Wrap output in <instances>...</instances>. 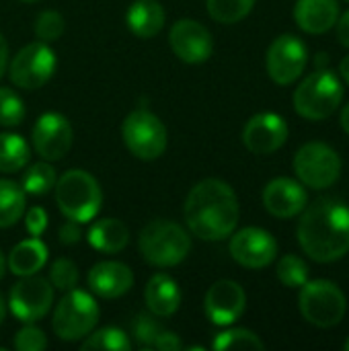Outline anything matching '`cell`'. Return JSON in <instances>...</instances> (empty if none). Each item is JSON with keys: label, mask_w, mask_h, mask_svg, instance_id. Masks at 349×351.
<instances>
[{"label": "cell", "mask_w": 349, "mask_h": 351, "mask_svg": "<svg viewBox=\"0 0 349 351\" xmlns=\"http://www.w3.org/2000/svg\"><path fill=\"white\" fill-rule=\"evenodd\" d=\"M298 243L317 263H333L349 253V206L335 197H321L300 212Z\"/></svg>", "instance_id": "obj_1"}, {"label": "cell", "mask_w": 349, "mask_h": 351, "mask_svg": "<svg viewBox=\"0 0 349 351\" xmlns=\"http://www.w3.org/2000/svg\"><path fill=\"white\" fill-rule=\"evenodd\" d=\"M187 228L202 241H224L239 224L234 189L220 179H204L191 187L183 206Z\"/></svg>", "instance_id": "obj_2"}, {"label": "cell", "mask_w": 349, "mask_h": 351, "mask_svg": "<svg viewBox=\"0 0 349 351\" xmlns=\"http://www.w3.org/2000/svg\"><path fill=\"white\" fill-rule=\"evenodd\" d=\"M56 204L60 212L78 224L91 222L101 206H103V191L97 179L80 169L66 171L56 181Z\"/></svg>", "instance_id": "obj_3"}, {"label": "cell", "mask_w": 349, "mask_h": 351, "mask_svg": "<svg viewBox=\"0 0 349 351\" xmlns=\"http://www.w3.org/2000/svg\"><path fill=\"white\" fill-rule=\"evenodd\" d=\"M344 101V84L329 70H315L294 90V109L309 121L331 117Z\"/></svg>", "instance_id": "obj_4"}, {"label": "cell", "mask_w": 349, "mask_h": 351, "mask_svg": "<svg viewBox=\"0 0 349 351\" xmlns=\"http://www.w3.org/2000/svg\"><path fill=\"white\" fill-rule=\"evenodd\" d=\"M138 247L144 261H148L150 265L173 267L189 255L191 239L177 222L154 220L140 232Z\"/></svg>", "instance_id": "obj_5"}, {"label": "cell", "mask_w": 349, "mask_h": 351, "mask_svg": "<svg viewBox=\"0 0 349 351\" xmlns=\"http://www.w3.org/2000/svg\"><path fill=\"white\" fill-rule=\"evenodd\" d=\"M298 308L306 323L329 329L344 321L348 300L337 284L329 280H309L300 286Z\"/></svg>", "instance_id": "obj_6"}, {"label": "cell", "mask_w": 349, "mask_h": 351, "mask_svg": "<svg viewBox=\"0 0 349 351\" xmlns=\"http://www.w3.org/2000/svg\"><path fill=\"white\" fill-rule=\"evenodd\" d=\"M99 323V304L84 290H68L58 302L51 319L53 333L62 341L84 339Z\"/></svg>", "instance_id": "obj_7"}, {"label": "cell", "mask_w": 349, "mask_h": 351, "mask_svg": "<svg viewBox=\"0 0 349 351\" xmlns=\"http://www.w3.org/2000/svg\"><path fill=\"white\" fill-rule=\"evenodd\" d=\"M121 136L128 150L142 160H156L169 144L165 123L148 109H134L123 119Z\"/></svg>", "instance_id": "obj_8"}, {"label": "cell", "mask_w": 349, "mask_h": 351, "mask_svg": "<svg viewBox=\"0 0 349 351\" xmlns=\"http://www.w3.org/2000/svg\"><path fill=\"white\" fill-rule=\"evenodd\" d=\"M294 173L302 185L311 189H327L341 177V158L325 142H306L294 156Z\"/></svg>", "instance_id": "obj_9"}, {"label": "cell", "mask_w": 349, "mask_h": 351, "mask_svg": "<svg viewBox=\"0 0 349 351\" xmlns=\"http://www.w3.org/2000/svg\"><path fill=\"white\" fill-rule=\"evenodd\" d=\"M56 51L45 41H33L25 45L10 62V80L25 90L41 88L56 72Z\"/></svg>", "instance_id": "obj_10"}, {"label": "cell", "mask_w": 349, "mask_h": 351, "mask_svg": "<svg viewBox=\"0 0 349 351\" xmlns=\"http://www.w3.org/2000/svg\"><path fill=\"white\" fill-rule=\"evenodd\" d=\"M306 62H309V47L298 35L284 33L276 37L267 47L265 68L276 84L286 86L296 82L302 76Z\"/></svg>", "instance_id": "obj_11"}, {"label": "cell", "mask_w": 349, "mask_h": 351, "mask_svg": "<svg viewBox=\"0 0 349 351\" xmlns=\"http://www.w3.org/2000/svg\"><path fill=\"white\" fill-rule=\"evenodd\" d=\"M10 311L23 323L41 321L53 304V288L51 282L39 276H23L10 290Z\"/></svg>", "instance_id": "obj_12"}, {"label": "cell", "mask_w": 349, "mask_h": 351, "mask_svg": "<svg viewBox=\"0 0 349 351\" xmlns=\"http://www.w3.org/2000/svg\"><path fill=\"white\" fill-rule=\"evenodd\" d=\"M228 251L239 265L247 269H263L274 263L278 255V243L267 230L247 226L232 234Z\"/></svg>", "instance_id": "obj_13"}, {"label": "cell", "mask_w": 349, "mask_h": 351, "mask_svg": "<svg viewBox=\"0 0 349 351\" xmlns=\"http://www.w3.org/2000/svg\"><path fill=\"white\" fill-rule=\"evenodd\" d=\"M169 43L173 53L185 64H202L214 51L212 33L193 19H181L171 27Z\"/></svg>", "instance_id": "obj_14"}, {"label": "cell", "mask_w": 349, "mask_h": 351, "mask_svg": "<svg viewBox=\"0 0 349 351\" xmlns=\"http://www.w3.org/2000/svg\"><path fill=\"white\" fill-rule=\"evenodd\" d=\"M72 146V125L62 113H43L33 125V148L43 160H62Z\"/></svg>", "instance_id": "obj_15"}, {"label": "cell", "mask_w": 349, "mask_h": 351, "mask_svg": "<svg viewBox=\"0 0 349 351\" xmlns=\"http://www.w3.org/2000/svg\"><path fill=\"white\" fill-rule=\"evenodd\" d=\"M288 140V123L282 115L265 111L253 115L243 128V144L253 154H272Z\"/></svg>", "instance_id": "obj_16"}, {"label": "cell", "mask_w": 349, "mask_h": 351, "mask_svg": "<svg viewBox=\"0 0 349 351\" xmlns=\"http://www.w3.org/2000/svg\"><path fill=\"white\" fill-rule=\"evenodd\" d=\"M206 317L218 327H230L237 323L247 308L245 290L232 280L216 282L206 294Z\"/></svg>", "instance_id": "obj_17"}, {"label": "cell", "mask_w": 349, "mask_h": 351, "mask_svg": "<svg viewBox=\"0 0 349 351\" xmlns=\"http://www.w3.org/2000/svg\"><path fill=\"white\" fill-rule=\"evenodd\" d=\"M309 204V193L300 181L290 177H278L263 189V206L276 218H294Z\"/></svg>", "instance_id": "obj_18"}, {"label": "cell", "mask_w": 349, "mask_h": 351, "mask_svg": "<svg viewBox=\"0 0 349 351\" xmlns=\"http://www.w3.org/2000/svg\"><path fill=\"white\" fill-rule=\"evenodd\" d=\"M134 286V274L125 263L101 261L88 271V288L99 298H119Z\"/></svg>", "instance_id": "obj_19"}, {"label": "cell", "mask_w": 349, "mask_h": 351, "mask_svg": "<svg viewBox=\"0 0 349 351\" xmlns=\"http://www.w3.org/2000/svg\"><path fill=\"white\" fill-rule=\"evenodd\" d=\"M339 19L337 0H296L294 21L296 25L311 35L327 33L335 27Z\"/></svg>", "instance_id": "obj_20"}, {"label": "cell", "mask_w": 349, "mask_h": 351, "mask_svg": "<svg viewBox=\"0 0 349 351\" xmlns=\"http://www.w3.org/2000/svg\"><path fill=\"white\" fill-rule=\"evenodd\" d=\"M144 300L154 317H171L181 306V290L167 274H154L144 290Z\"/></svg>", "instance_id": "obj_21"}, {"label": "cell", "mask_w": 349, "mask_h": 351, "mask_svg": "<svg viewBox=\"0 0 349 351\" xmlns=\"http://www.w3.org/2000/svg\"><path fill=\"white\" fill-rule=\"evenodd\" d=\"M165 21L167 12L158 0H134L125 12L128 29L140 39H150L158 35L165 27Z\"/></svg>", "instance_id": "obj_22"}, {"label": "cell", "mask_w": 349, "mask_h": 351, "mask_svg": "<svg viewBox=\"0 0 349 351\" xmlns=\"http://www.w3.org/2000/svg\"><path fill=\"white\" fill-rule=\"evenodd\" d=\"M45 263H47V247L39 237H31L14 245L6 259L8 269L19 278L37 274Z\"/></svg>", "instance_id": "obj_23"}, {"label": "cell", "mask_w": 349, "mask_h": 351, "mask_svg": "<svg viewBox=\"0 0 349 351\" xmlns=\"http://www.w3.org/2000/svg\"><path fill=\"white\" fill-rule=\"evenodd\" d=\"M130 241V230L121 220L115 218H103L97 220L91 230H88V243L93 249L101 251V253H119L125 249Z\"/></svg>", "instance_id": "obj_24"}, {"label": "cell", "mask_w": 349, "mask_h": 351, "mask_svg": "<svg viewBox=\"0 0 349 351\" xmlns=\"http://www.w3.org/2000/svg\"><path fill=\"white\" fill-rule=\"evenodd\" d=\"M31 148L16 134H0V173H19L29 165Z\"/></svg>", "instance_id": "obj_25"}, {"label": "cell", "mask_w": 349, "mask_h": 351, "mask_svg": "<svg viewBox=\"0 0 349 351\" xmlns=\"http://www.w3.org/2000/svg\"><path fill=\"white\" fill-rule=\"evenodd\" d=\"M25 191L19 183L0 179V228H8L25 214Z\"/></svg>", "instance_id": "obj_26"}, {"label": "cell", "mask_w": 349, "mask_h": 351, "mask_svg": "<svg viewBox=\"0 0 349 351\" xmlns=\"http://www.w3.org/2000/svg\"><path fill=\"white\" fill-rule=\"evenodd\" d=\"M82 351L99 350V351H128L132 350V341L125 331L117 327H103L99 331H91L86 339L80 346Z\"/></svg>", "instance_id": "obj_27"}, {"label": "cell", "mask_w": 349, "mask_h": 351, "mask_svg": "<svg viewBox=\"0 0 349 351\" xmlns=\"http://www.w3.org/2000/svg\"><path fill=\"white\" fill-rule=\"evenodd\" d=\"M56 171L51 165H47V160L35 162L31 165L21 179V187L25 193L29 195H45L47 191H51V187H56Z\"/></svg>", "instance_id": "obj_28"}, {"label": "cell", "mask_w": 349, "mask_h": 351, "mask_svg": "<svg viewBox=\"0 0 349 351\" xmlns=\"http://www.w3.org/2000/svg\"><path fill=\"white\" fill-rule=\"evenodd\" d=\"M208 12L216 23L234 25L243 21L255 6V0H208Z\"/></svg>", "instance_id": "obj_29"}, {"label": "cell", "mask_w": 349, "mask_h": 351, "mask_svg": "<svg viewBox=\"0 0 349 351\" xmlns=\"http://www.w3.org/2000/svg\"><path fill=\"white\" fill-rule=\"evenodd\" d=\"M212 350H265V343L259 339L257 333H253L249 329H228V331H222L214 337Z\"/></svg>", "instance_id": "obj_30"}, {"label": "cell", "mask_w": 349, "mask_h": 351, "mask_svg": "<svg viewBox=\"0 0 349 351\" xmlns=\"http://www.w3.org/2000/svg\"><path fill=\"white\" fill-rule=\"evenodd\" d=\"M276 274L286 288H300L304 282H309V265L298 255H284L278 261Z\"/></svg>", "instance_id": "obj_31"}, {"label": "cell", "mask_w": 349, "mask_h": 351, "mask_svg": "<svg viewBox=\"0 0 349 351\" xmlns=\"http://www.w3.org/2000/svg\"><path fill=\"white\" fill-rule=\"evenodd\" d=\"M33 29H35V35L39 37V41L53 43L64 35L66 21L58 10H43V12L37 14V19L33 23Z\"/></svg>", "instance_id": "obj_32"}, {"label": "cell", "mask_w": 349, "mask_h": 351, "mask_svg": "<svg viewBox=\"0 0 349 351\" xmlns=\"http://www.w3.org/2000/svg\"><path fill=\"white\" fill-rule=\"evenodd\" d=\"M25 119L23 99L12 88H0V125L14 128Z\"/></svg>", "instance_id": "obj_33"}, {"label": "cell", "mask_w": 349, "mask_h": 351, "mask_svg": "<svg viewBox=\"0 0 349 351\" xmlns=\"http://www.w3.org/2000/svg\"><path fill=\"white\" fill-rule=\"evenodd\" d=\"M49 282L53 288L62 290V292H68L72 288H76L78 284V267L74 265V261L66 259V257H60L51 263V269H49Z\"/></svg>", "instance_id": "obj_34"}, {"label": "cell", "mask_w": 349, "mask_h": 351, "mask_svg": "<svg viewBox=\"0 0 349 351\" xmlns=\"http://www.w3.org/2000/svg\"><path fill=\"white\" fill-rule=\"evenodd\" d=\"M12 346L19 351H41L47 348V337L39 327H35L33 323H27L21 331H16Z\"/></svg>", "instance_id": "obj_35"}, {"label": "cell", "mask_w": 349, "mask_h": 351, "mask_svg": "<svg viewBox=\"0 0 349 351\" xmlns=\"http://www.w3.org/2000/svg\"><path fill=\"white\" fill-rule=\"evenodd\" d=\"M160 331H163L160 325L146 313L138 315L134 319V323H132V335L140 346H150L152 348V343H154V339H156V335Z\"/></svg>", "instance_id": "obj_36"}, {"label": "cell", "mask_w": 349, "mask_h": 351, "mask_svg": "<svg viewBox=\"0 0 349 351\" xmlns=\"http://www.w3.org/2000/svg\"><path fill=\"white\" fill-rule=\"evenodd\" d=\"M25 228L31 237H41L47 228V214L43 208L39 206H33L27 210V216H25Z\"/></svg>", "instance_id": "obj_37"}, {"label": "cell", "mask_w": 349, "mask_h": 351, "mask_svg": "<svg viewBox=\"0 0 349 351\" xmlns=\"http://www.w3.org/2000/svg\"><path fill=\"white\" fill-rule=\"evenodd\" d=\"M152 348H156L158 351H177L183 348V343H181V339H179L177 333H173V331H160L156 335Z\"/></svg>", "instance_id": "obj_38"}, {"label": "cell", "mask_w": 349, "mask_h": 351, "mask_svg": "<svg viewBox=\"0 0 349 351\" xmlns=\"http://www.w3.org/2000/svg\"><path fill=\"white\" fill-rule=\"evenodd\" d=\"M80 237H82L80 224L74 222V220H68V222L60 228V241H62L64 245H74V243L80 241Z\"/></svg>", "instance_id": "obj_39"}, {"label": "cell", "mask_w": 349, "mask_h": 351, "mask_svg": "<svg viewBox=\"0 0 349 351\" xmlns=\"http://www.w3.org/2000/svg\"><path fill=\"white\" fill-rule=\"evenodd\" d=\"M335 31H337V39H339V43L349 49V10H346V12L337 19V23H335Z\"/></svg>", "instance_id": "obj_40"}, {"label": "cell", "mask_w": 349, "mask_h": 351, "mask_svg": "<svg viewBox=\"0 0 349 351\" xmlns=\"http://www.w3.org/2000/svg\"><path fill=\"white\" fill-rule=\"evenodd\" d=\"M6 64H8V45H6V39L0 35V78L6 70Z\"/></svg>", "instance_id": "obj_41"}, {"label": "cell", "mask_w": 349, "mask_h": 351, "mask_svg": "<svg viewBox=\"0 0 349 351\" xmlns=\"http://www.w3.org/2000/svg\"><path fill=\"white\" fill-rule=\"evenodd\" d=\"M339 121H341V128H344V132L349 134V103L341 109V117H339Z\"/></svg>", "instance_id": "obj_42"}, {"label": "cell", "mask_w": 349, "mask_h": 351, "mask_svg": "<svg viewBox=\"0 0 349 351\" xmlns=\"http://www.w3.org/2000/svg\"><path fill=\"white\" fill-rule=\"evenodd\" d=\"M339 74L344 76V80L349 84V56H346L339 64Z\"/></svg>", "instance_id": "obj_43"}, {"label": "cell", "mask_w": 349, "mask_h": 351, "mask_svg": "<svg viewBox=\"0 0 349 351\" xmlns=\"http://www.w3.org/2000/svg\"><path fill=\"white\" fill-rule=\"evenodd\" d=\"M4 271H6V259H4V255L0 251V280L4 278Z\"/></svg>", "instance_id": "obj_44"}, {"label": "cell", "mask_w": 349, "mask_h": 351, "mask_svg": "<svg viewBox=\"0 0 349 351\" xmlns=\"http://www.w3.org/2000/svg\"><path fill=\"white\" fill-rule=\"evenodd\" d=\"M4 321V300H2V296H0V323Z\"/></svg>", "instance_id": "obj_45"}, {"label": "cell", "mask_w": 349, "mask_h": 351, "mask_svg": "<svg viewBox=\"0 0 349 351\" xmlns=\"http://www.w3.org/2000/svg\"><path fill=\"white\" fill-rule=\"evenodd\" d=\"M344 348H346V350L349 351V337H348V341H346V346H344Z\"/></svg>", "instance_id": "obj_46"}, {"label": "cell", "mask_w": 349, "mask_h": 351, "mask_svg": "<svg viewBox=\"0 0 349 351\" xmlns=\"http://www.w3.org/2000/svg\"><path fill=\"white\" fill-rule=\"evenodd\" d=\"M23 2H35V0H23Z\"/></svg>", "instance_id": "obj_47"}, {"label": "cell", "mask_w": 349, "mask_h": 351, "mask_svg": "<svg viewBox=\"0 0 349 351\" xmlns=\"http://www.w3.org/2000/svg\"><path fill=\"white\" fill-rule=\"evenodd\" d=\"M346 2H349V0H346Z\"/></svg>", "instance_id": "obj_48"}]
</instances>
